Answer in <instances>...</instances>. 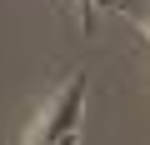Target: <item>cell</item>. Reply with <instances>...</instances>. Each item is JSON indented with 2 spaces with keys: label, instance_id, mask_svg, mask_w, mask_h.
<instances>
[{
  "label": "cell",
  "instance_id": "obj_4",
  "mask_svg": "<svg viewBox=\"0 0 150 145\" xmlns=\"http://www.w3.org/2000/svg\"><path fill=\"white\" fill-rule=\"evenodd\" d=\"M145 35H150V25H145Z\"/></svg>",
  "mask_w": 150,
  "mask_h": 145
},
{
  "label": "cell",
  "instance_id": "obj_1",
  "mask_svg": "<svg viewBox=\"0 0 150 145\" xmlns=\"http://www.w3.org/2000/svg\"><path fill=\"white\" fill-rule=\"evenodd\" d=\"M80 115H85V75H70L60 85V95L40 110L35 130H30V145H60L80 130Z\"/></svg>",
  "mask_w": 150,
  "mask_h": 145
},
{
  "label": "cell",
  "instance_id": "obj_2",
  "mask_svg": "<svg viewBox=\"0 0 150 145\" xmlns=\"http://www.w3.org/2000/svg\"><path fill=\"white\" fill-rule=\"evenodd\" d=\"M75 5H80V20H85V30L95 25V0H75Z\"/></svg>",
  "mask_w": 150,
  "mask_h": 145
},
{
  "label": "cell",
  "instance_id": "obj_3",
  "mask_svg": "<svg viewBox=\"0 0 150 145\" xmlns=\"http://www.w3.org/2000/svg\"><path fill=\"white\" fill-rule=\"evenodd\" d=\"M60 145H80V135H70V140H60Z\"/></svg>",
  "mask_w": 150,
  "mask_h": 145
}]
</instances>
